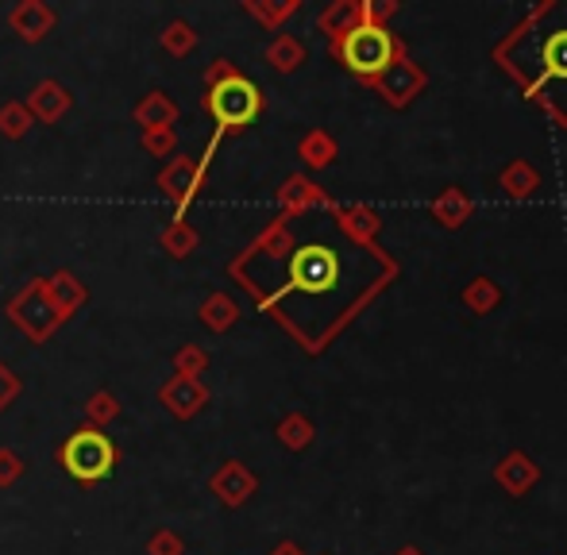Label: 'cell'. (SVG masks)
<instances>
[{"instance_id": "cell-22", "label": "cell", "mask_w": 567, "mask_h": 555, "mask_svg": "<svg viewBox=\"0 0 567 555\" xmlns=\"http://www.w3.org/2000/svg\"><path fill=\"white\" fill-rule=\"evenodd\" d=\"M20 479H24V459L12 447H0V490L16 486Z\"/></svg>"}, {"instance_id": "cell-18", "label": "cell", "mask_w": 567, "mask_h": 555, "mask_svg": "<svg viewBox=\"0 0 567 555\" xmlns=\"http://www.w3.org/2000/svg\"><path fill=\"white\" fill-rule=\"evenodd\" d=\"M139 144H144V151L155 155V159H170L174 147H178V135H174V127H155V132L139 135Z\"/></svg>"}, {"instance_id": "cell-13", "label": "cell", "mask_w": 567, "mask_h": 555, "mask_svg": "<svg viewBox=\"0 0 567 555\" xmlns=\"http://www.w3.org/2000/svg\"><path fill=\"white\" fill-rule=\"evenodd\" d=\"M159 247L170 255V259H186V255L197 247V232L186 224V220H170V224L159 232Z\"/></svg>"}, {"instance_id": "cell-20", "label": "cell", "mask_w": 567, "mask_h": 555, "mask_svg": "<svg viewBox=\"0 0 567 555\" xmlns=\"http://www.w3.org/2000/svg\"><path fill=\"white\" fill-rule=\"evenodd\" d=\"M205 367H209V355H205L201 347L189 344V347H178V351H174V370L186 374V379H197Z\"/></svg>"}, {"instance_id": "cell-4", "label": "cell", "mask_w": 567, "mask_h": 555, "mask_svg": "<svg viewBox=\"0 0 567 555\" xmlns=\"http://www.w3.org/2000/svg\"><path fill=\"white\" fill-rule=\"evenodd\" d=\"M9 320L24 332L27 340H32V344H47L66 317H62V312L54 309L51 297H47L42 278H35V282H27V286L9 301Z\"/></svg>"}, {"instance_id": "cell-2", "label": "cell", "mask_w": 567, "mask_h": 555, "mask_svg": "<svg viewBox=\"0 0 567 555\" xmlns=\"http://www.w3.org/2000/svg\"><path fill=\"white\" fill-rule=\"evenodd\" d=\"M205 109H209V116L217 120L221 132H239V127H247L263 112V92H259V85H255L251 77L232 74L224 77V82L209 85Z\"/></svg>"}, {"instance_id": "cell-11", "label": "cell", "mask_w": 567, "mask_h": 555, "mask_svg": "<svg viewBox=\"0 0 567 555\" xmlns=\"http://www.w3.org/2000/svg\"><path fill=\"white\" fill-rule=\"evenodd\" d=\"M42 286H47V297H51L54 309H59L66 320L85 305V286L77 282L74 274H70V270H59V274L42 278Z\"/></svg>"}, {"instance_id": "cell-5", "label": "cell", "mask_w": 567, "mask_h": 555, "mask_svg": "<svg viewBox=\"0 0 567 555\" xmlns=\"http://www.w3.org/2000/svg\"><path fill=\"white\" fill-rule=\"evenodd\" d=\"M289 289H297V294L305 297H324L336 289L340 282V259L332 247L324 244H309V247H297L294 255H289Z\"/></svg>"}, {"instance_id": "cell-8", "label": "cell", "mask_w": 567, "mask_h": 555, "mask_svg": "<svg viewBox=\"0 0 567 555\" xmlns=\"http://www.w3.org/2000/svg\"><path fill=\"white\" fill-rule=\"evenodd\" d=\"M54 9L51 4H42V0H20L16 9L9 12V27L20 35L24 42H39L54 32Z\"/></svg>"}, {"instance_id": "cell-16", "label": "cell", "mask_w": 567, "mask_h": 555, "mask_svg": "<svg viewBox=\"0 0 567 555\" xmlns=\"http://www.w3.org/2000/svg\"><path fill=\"white\" fill-rule=\"evenodd\" d=\"M201 320H205V324H209L212 332L232 329V324H236V305H232L224 294L205 297V305H201Z\"/></svg>"}, {"instance_id": "cell-26", "label": "cell", "mask_w": 567, "mask_h": 555, "mask_svg": "<svg viewBox=\"0 0 567 555\" xmlns=\"http://www.w3.org/2000/svg\"><path fill=\"white\" fill-rule=\"evenodd\" d=\"M279 436L282 440H286V444H305V436H309V432H305V424L301 421H286V424H282V432H279Z\"/></svg>"}, {"instance_id": "cell-19", "label": "cell", "mask_w": 567, "mask_h": 555, "mask_svg": "<svg viewBox=\"0 0 567 555\" xmlns=\"http://www.w3.org/2000/svg\"><path fill=\"white\" fill-rule=\"evenodd\" d=\"M544 70L556 77H567V32H556L544 42Z\"/></svg>"}, {"instance_id": "cell-25", "label": "cell", "mask_w": 567, "mask_h": 555, "mask_svg": "<svg viewBox=\"0 0 567 555\" xmlns=\"http://www.w3.org/2000/svg\"><path fill=\"white\" fill-rule=\"evenodd\" d=\"M232 74H239V70L232 66L229 59H217L209 70H205V82H209V85H217V82H224V77H232Z\"/></svg>"}, {"instance_id": "cell-23", "label": "cell", "mask_w": 567, "mask_h": 555, "mask_svg": "<svg viewBox=\"0 0 567 555\" xmlns=\"http://www.w3.org/2000/svg\"><path fill=\"white\" fill-rule=\"evenodd\" d=\"M20 390H24V382L16 379V370H12L9 362H0V412H4L12 402H16Z\"/></svg>"}, {"instance_id": "cell-15", "label": "cell", "mask_w": 567, "mask_h": 555, "mask_svg": "<svg viewBox=\"0 0 567 555\" xmlns=\"http://www.w3.org/2000/svg\"><path fill=\"white\" fill-rule=\"evenodd\" d=\"M116 417H120V402L109 390H97V394L85 402V421H89V429H109Z\"/></svg>"}, {"instance_id": "cell-12", "label": "cell", "mask_w": 567, "mask_h": 555, "mask_svg": "<svg viewBox=\"0 0 567 555\" xmlns=\"http://www.w3.org/2000/svg\"><path fill=\"white\" fill-rule=\"evenodd\" d=\"M255 490V479L239 467V462H229L221 471L212 474V494L221 497L224 505H244Z\"/></svg>"}, {"instance_id": "cell-27", "label": "cell", "mask_w": 567, "mask_h": 555, "mask_svg": "<svg viewBox=\"0 0 567 555\" xmlns=\"http://www.w3.org/2000/svg\"><path fill=\"white\" fill-rule=\"evenodd\" d=\"M274 555H297V552H294V547H282V552H274Z\"/></svg>"}, {"instance_id": "cell-6", "label": "cell", "mask_w": 567, "mask_h": 555, "mask_svg": "<svg viewBox=\"0 0 567 555\" xmlns=\"http://www.w3.org/2000/svg\"><path fill=\"white\" fill-rule=\"evenodd\" d=\"M212 147H217V139L209 144V151L201 155V159H186V155H178V159H170L167 166L159 170V194H167L170 201H174V220L186 217L189 201L197 197V189H201V177H205V166H209V155Z\"/></svg>"}, {"instance_id": "cell-24", "label": "cell", "mask_w": 567, "mask_h": 555, "mask_svg": "<svg viewBox=\"0 0 567 555\" xmlns=\"http://www.w3.org/2000/svg\"><path fill=\"white\" fill-rule=\"evenodd\" d=\"M271 59H274V66L289 70V66H297V59H301V54H297L294 42H274V47H271Z\"/></svg>"}, {"instance_id": "cell-9", "label": "cell", "mask_w": 567, "mask_h": 555, "mask_svg": "<svg viewBox=\"0 0 567 555\" xmlns=\"http://www.w3.org/2000/svg\"><path fill=\"white\" fill-rule=\"evenodd\" d=\"M70 104H74V97L66 92V85L47 77V82H39L32 92H27L24 109L32 112V120H39V124H59V120L70 112Z\"/></svg>"}, {"instance_id": "cell-17", "label": "cell", "mask_w": 567, "mask_h": 555, "mask_svg": "<svg viewBox=\"0 0 567 555\" xmlns=\"http://www.w3.org/2000/svg\"><path fill=\"white\" fill-rule=\"evenodd\" d=\"M32 112L24 109V101H9L4 109H0V135L4 139H24L27 132H32Z\"/></svg>"}, {"instance_id": "cell-21", "label": "cell", "mask_w": 567, "mask_h": 555, "mask_svg": "<svg viewBox=\"0 0 567 555\" xmlns=\"http://www.w3.org/2000/svg\"><path fill=\"white\" fill-rule=\"evenodd\" d=\"M147 555H186V544L174 529H159L147 540Z\"/></svg>"}, {"instance_id": "cell-10", "label": "cell", "mask_w": 567, "mask_h": 555, "mask_svg": "<svg viewBox=\"0 0 567 555\" xmlns=\"http://www.w3.org/2000/svg\"><path fill=\"white\" fill-rule=\"evenodd\" d=\"M132 120H136L144 132H155V127H174V120H178V104L170 101V92L151 89V92H144V101L132 109Z\"/></svg>"}, {"instance_id": "cell-14", "label": "cell", "mask_w": 567, "mask_h": 555, "mask_svg": "<svg viewBox=\"0 0 567 555\" xmlns=\"http://www.w3.org/2000/svg\"><path fill=\"white\" fill-rule=\"evenodd\" d=\"M159 47L170 54V59H186V54L197 47V32L186 24V20H174V24H167V32L159 35Z\"/></svg>"}, {"instance_id": "cell-7", "label": "cell", "mask_w": 567, "mask_h": 555, "mask_svg": "<svg viewBox=\"0 0 567 555\" xmlns=\"http://www.w3.org/2000/svg\"><path fill=\"white\" fill-rule=\"evenodd\" d=\"M159 402L167 405L174 417L189 421V417H197V412L205 409V402H209V390H205L197 379H186V374H170V379L159 386Z\"/></svg>"}, {"instance_id": "cell-3", "label": "cell", "mask_w": 567, "mask_h": 555, "mask_svg": "<svg viewBox=\"0 0 567 555\" xmlns=\"http://www.w3.org/2000/svg\"><path fill=\"white\" fill-rule=\"evenodd\" d=\"M340 59L352 74L359 77H374L394 62V39H390L386 27L379 24H356L347 27L344 39H340Z\"/></svg>"}, {"instance_id": "cell-1", "label": "cell", "mask_w": 567, "mask_h": 555, "mask_svg": "<svg viewBox=\"0 0 567 555\" xmlns=\"http://www.w3.org/2000/svg\"><path fill=\"white\" fill-rule=\"evenodd\" d=\"M59 462L70 479L85 482V486L89 482H104L112 474V467H116V444L101 429H77L62 440Z\"/></svg>"}]
</instances>
